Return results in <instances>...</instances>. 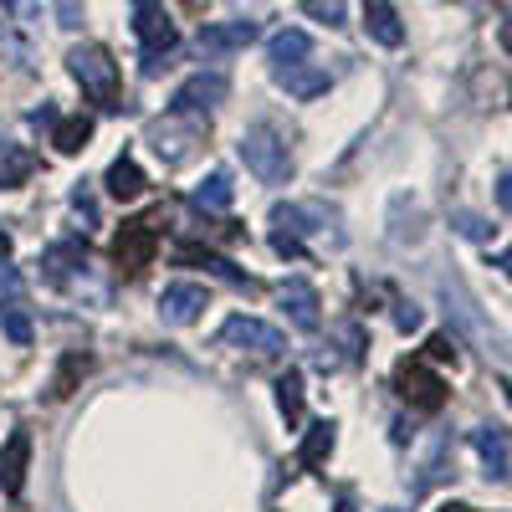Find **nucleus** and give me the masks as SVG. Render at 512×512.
Instances as JSON below:
<instances>
[{"mask_svg":"<svg viewBox=\"0 0 512 512\" xmlns=\"http://www.w3.org/2000/svg\"><path fill=\"white\" fill-rule=\"evenodd\" d=\"M384 512H400V507H384Z\"/></svg>","mask_w":512,"mask_h":512,"instance_id":"37","label":"nucleus"},{"mask_svg":"<svg viewBox=\"0 0 512 512\" xmlns=\"http://www.w3.org/2000/svg\"><path fill=\"white\" fill-rule=\"evenodd\" d=\"M6 256H11V231L0 226V262H6Z\"/></svg>","mask_w":512,"mask_h":512,"instance_id":"32","label":"nucleus"},{"mask_svg":"<svg viewBox=\"0 0 512 512\" xmlns=\"http://www.w3.org/2000/svg\"><path fill=\"white\" fill-rule=\"evenodd\" d=\"M221 98H226V77H221V72H195V77L185 82V88L175 93L169 113H175V118H205Z\"/></svg>","mask_w":512,"mask_h":512,"instance_id":"7","label":"nucleus"},{"mask_svg":"<svg viewBox=\"0 0 512 512\" xmlns=\"http://www.w3.org/2000/svg\"><path fill=\"white\" fill-rule=\"evenodd\" d=\"M502 41H507V47H512V26H502Z\"/></svg>","mask_w":512,"mask_h":512,"instance_id":"36","label":"nucleus"},{"mask_svg":"<svg viewBox=\"0 0 512 512\" xmlns=\"http://www.w3.org/2000/svg\"><path fill=\"white\" fill-rule=\"evenodd\" d=\"M67 72L82 82V93H88L98 108H123L118 103V62H113V52L108 47H72L67 52Z\"/></svg>","mask_w":512,"mask_h":512,"instance_id":"1","label":"nucleus"},{"mask_svg":"<svg viewBox=\"0 0 512 512\" xmlns=\"http://www.w3.org/2000/svg\"><path fill=\"white\" fill-rule=\"evenodd\" d=\"M277 410H282V420H287V425L303 420V369L277 374Z\"/></svg>","mask_w":512,"mask_h":512,"instance_id":"21","label":"nucleus"},{"mask_svg":"<svg viewBox=\"0 0 512 512\" xmlns=\"http://www.w3.org/2000/svg\"><path fill=\"white\" fill-rule=\"evenodd\" d=\"M364 26H369V36L379 41V47H400L405 41L400 11L390 6V0H364Z\"/></svg>","mask_w":512,"mask_h":512,"instance_id":"15","label":"nucleus"},{"mask_svg":"<svg viewBox=\"0 0 512 512\" xmlns=\"http://www.w3.org/2000/svg\"><path fill=\"white\" fill-rule=\"evenodd\" d=\"M472 446H477V456L487 461V477H492V482H502V477L512 472V456H507V436L497 431V425H477V431H472Z\"/></svg>","mask_w":512,"mask_h":512,"instance_id":"14","label":"nucleus"},{"mask_svg":"<svg viewBox=\"0 0 512 512\" xmlns=\"http://www.w3.org/2000/svg\"><path fill=\"white\" fill-rule=\"evenodd\" d=\"M221 338H226V344H236V349H246V354H256V359H277V354H287L282 328H272V323H262V318H246V313L226 318Z\"/></svg>","mask_w":512,"mask_h":512,"instance_id":"6","label":"nucleus"},{"mask_svg":"<svg viewBox=\"0 0 512 512\" xmlns=\"http://www.w3.org/2000/svg\"><path fill=\"white\" fill-rule=\"evenodd\" d=\"M88 139H93V118L88 113H72V118H57L52 123L57 154H82V149H88Z\"/></svg>","mask_w":512,"mask_h":512,"instance_id":"19","label":"nucleus"},{"mask_svg":"<svg viewBox=\"0 0 512 512\" xmlns=\"http://www.w3.org/2000/svg\"><path fill=\"white\" fill-rule=\"evenodd\" d=\"M6 6H11V0H6Z\"/></svg>","mask_w":512,"mask_h":512,"instance_id":"38","label":"nucleus"},{"mask_svg":"<svg viewBox=\"0 0 512 512\" xmlns=\"http://www.w3.org/2000/svg\"><path fill=\"white\" fill-rule=\"evenodd\" d=\"M308 52H313V36H308V31H297V26H287V31H277V36L267 41L272 67H297Z\"/></svg>","mask_w":512,"mask_h":512,"instance_id":"18","label":"nucleus"},{"mask_svg":"<svg viewBox=\"0 0 512 512\" xmlns=\"http://www.w3.org/2000/svg\"><path fill=\"white\" fill-rule=\"evenodd\" d=\"M492 267H502V272H507V277H512V246H507V251H502V256H492Z\"/></svg>","mask_w":512,"mask_h":512,"instance_id":"31","label":"nucleus"},{"mask_svg":"<svg viewBox=\"0 0 512 512\" xmlns=\"http://www.w3.org/2000/svg\"><path fill=\"white\" fill-rule=\"evenodd\" d=\"M497 205H502V210H512V175H502V180H497Z\"/></svg>","mask_w":512,"mask_h":512,"instance_id":"30","label":"nucleus"},{"mask_svg":"<svg viewBox=\"0 0 512 512\" xmlns=\"http://www.w3.org/2000/svg\"><path fill=\"white\" fill-rule=\"evenodd\" d=\"M26 466H31V431H11V441L0 446V492L6 497L26 492Z\"/></svg>","mask_w":512,"mask_h":512,"instance_id":"10","label":"nucleus"},{"mask_svg":"<svg viewBox=\"0 0 512 512\" xmlns=\"http://www.w3.org/2000/svg\"><path fill=\"white\" fill-rule=\"evenodd\" d=\"M128 6H134V36L144 47V72H159V62L180 47V31L169 21L164 0H128Z\"/></svg>","mask_w":512,"mask_h":512,"instance_id":"3","label":"nucleus"},{"mask_svg":"<svg viewBox=\"0 0 512 512\" xmlns=\"http://www.w3.org/2000/svg\"><path fill=\"white\" fill-rule=\"evenodd\" d=\"M205 303H210V292H205L200 282H169V287L159 292V318H164L169 328H190V323L205 313Z\"/></svg>","mask_w":512,"mask_h":512,"instance_id":"8","label":"nucleus"},{"mask_svg":"<svg viewBox=\"0 0 512 512\" xmlns=\"http://www.w3.org/2000/svg\"><path fill=\"white\" fill-rule=\"evenodd\" d=\"M456 231L472 236V241H487V236H492V226H487L482 216H472V210H461V216H456Z\"/></svg>","mask_w":512,"mask_h":512,"instance_id":"27","label":"nucleus"},{"mask_svg":"<svg viewBox=\"0 0 512 512\" xmlns=\"http://www.w3.org/2000/svg\"><path fill=\"white\" fill-rule=\"evenodd\" d=\"M241 159H246V169L262 185H287V175H292V154H287V139L277 134L272 123H256V128H246L241 134Z\"/></svg>","mask_w":512,"mask_h":512,"instance_id":"2","label":"nucleus"},{"mask_svg":"<svg viewBox=\"0 0 512 512\" xmlns=\"http://www.w3.org/2000/svg\"><path fill=\"white\" fill-rule=\"evenodd\" d=\"M31 175H36V154H31V149L11 144L6 154H0V190H16V185H26Z\"/></svg>","mask_w":512,"mask_h":512,"instance_id":"20","label":"nucleus"},{"mask_svg":"<svg viewBox=\"0 0 512 512\" xmlns=\"http://www.w3.org/2000/svg\"><path fill=\"white\" fill-rule=\"evenodd\" d=\"M277 303H282V313H287V318H292L297 328H303V333H313V328L323 323V313H318L323 303H318V292H313V287H308L303 277L282 282V287H277Z\"/></svg>","mask_w":512,"mask_h":512,"instance_id":"11","label":"nucleus"},{"mask_svg":"<svg viewBox=\"0 0 512 512\" xmlns=\"http://www.w3.org/2000/svg\"><path fill=\"white\" fill-rule=\"evenodd\" d=\"M395 390H400V400H410L425 415L446 405V379L431 374V364H425V359H400L395 364Z\"/></svg>","mask_w":512,"mask_h":512,"instance_id":"5","label":"nucleus"},{"mask_svg":"<svg viewBox=\"0 0 512 512\" xmlns=\"http://www.w3.org/2000/svg\"><path fill=\"white\" fill-rule=\"evenodd\" d=\"M436 512H472V507H466V502H446V507H436Z\"/></svg>","mask_w":512,"mask_h":512,"instance_id":"33","label":"nucleus"},{"mask_svg":"<svg viewBox=\"0 0 512 512\" xmlns=\"http://www.w3.org/2000/svg\"><path fill=\"white\" fill-rule=\"evenodd\" d=\"M16 297H21V277H16V267H6V262H0V308H6V303H16Z\"/></svg>","mask_w":512,"mask_h":512,"instance_id":"28","label":"nucleus"},{"mask_svg":"<svg viewBox=\"0 0 512 512\" xmlns=\"http://www.w3.org/2000/svg\"><path fill=\"white\" fill-rule=\"evenodd\" d=\"M502 395H507V405H512V379H502Z\"/></svg>","mask_w":512,"mask_h":512,"instance_id":"35","label":"nucleus"},{"mask_svg":"<svg viewBox=\"0 0 512 512\" xmlns=\"http://www.w3.org/2000/svg\"><path fill=\"white\" fill-rule=\"evenodd\" d=\"M277 82H282V93L297 98V103H313L333 88V72L323 67H308V62H297V67H277Z\"/></svg>","mask_w":512,"mask_h":512,"instance_id":"13","label":"nucleus"},{"mask_svg":"<svg viewBox=\"0 0 512 512\" xmlns=\"http://www.w3.org/2000/svg\"><path fill=\"white\" fill-rule=\"evenodd\" d=\"M328 456H333V420H313L303 446H297V466H303V472H318Z\"/></svg>","mask_w":512,"mask_h":512,"instance_id":"17","label":"nucleus"},{"mask_svg":"<svg viewBox=\"0 0 512 512\" xmlns=\"http://www.w3.org/2000/svg\"><path fill=\"white\" fill-rule=\"evenodd\" d=\"M103 185H108L113 200H139V195L149 190V175H144V169L128 159V154H118V159L108 164V180H103Z\"/></svg>","mask_w":512,"mask_h":512,"instance_id":"16","label":"nucleus"},{"mask_svg":"<svg viewBox=\"0 0 512 512\" xmlns=\"http://www.w3.org/2000/svg\"><path fill=\"white\" fill-rule=\"evenodd\" d=\"M303 11L313 21H328V26H344V0H303Z\"/></svg>","mask_w":512,"mask_h":512,"instance_id":"25","label":"nucleus"},{"mask_svg":"<svg viewBox=\"0 0 512 512\" xmlns=\"http://www.w3.org/2000/svg\"><path fill=\"white\" fill-rule=\"evenodd\" d=\"M0 323H6V333H11V344H16V349L31 344V318L21 313V303H6V308H0Z\"/></svg>","mask_w":512,"mask_h":512,"instance_id":"24","label":"nucleus"},{"mask_svg":"<svg viewBox=\"0 0 512 512\" xmlns=\"http://www.w3.org/2000/svg\"><path fill=\"white\" fill-rule=\"evenodd\" d=\"M93 369V359L88 354H82V349H72L67 359H62V369H57V379H52V400H67L72 390H77V384H82V374H88Z\"/></svg>","mask_w":512,"mask_h":512,"instance_id":"22","label":"nucleus"},{"mask_svg":"<svg viewBox=\"0 0 512 512\" xmlns=\"http://www.w3.org/2000/svg\"><path fill=\"white\" fill-rule=\"evenodd\" d=\"M154 251H159V216H134V221L118 226V236H113V262H118V272L139 277V272L154 262Z\"/></svg>","mask_w":512,"mask_h":512,"instance_id":"4","label":"nucleus"},{"mask_svg":"<svg viewBox=\"0 0 512 512\" xmlns=\"http://www.w3.org/2000/svg\"><path fill=\"white\" fill-rule=\"evenodd\" d=\"M395 323H400L405 333H410V328H420V308H415V303H400V313H395Z\"/></svg>","mask_w":512,"mask_h":512,"instance_id":"29","label":"nucleus"},{"mask_svg":"<svg viewBox=\"0 0 512 512\" xmlns=\"http://www.w3.org/2000/svg\"><path fill=\"white\" fill-rule=\"evenodd\" d=\"M175 262L180 267H205V272H216V277H226L231 287H256V277H246L231 256H221V251H210V246H175Z\"/></svg>","mask_w":512,"mask_h":512,"instance_id":"12","label":"nucleus"},{"mask_svg":"<svg viewBox=\"0 0 512 512\" xmlns=\"http://www.w3.org/2000/svg\"><path fill=\"white\" fill-rule=\"evenodd\" d=\"M190 200H195V210H226V205L236 200V190H231V175H210V180H205V185H200Z\"/></svg>","mask_w":512,"mask_h":512,"instance_id":"23","label":"nucleus"},{"mask_svg":"<svg viewBox=\"0 0 512 512\" xmlns=\"http://www.w3.org/2000/svg\"><path fill=\"white\" fill-rule=\"evenodd\" d=\"M251 41H256V21H210L195 36V52L200 57H231V52H246Z\"/></svg>","mask_w":512,"mask_h":512,"instance_id":"9","label":"nucleus"},{"mask_svg":"<svg viewBox=\"0 0 512 512\" xmlns=\"http://www.w3.org/2000/svg\"><path fill=\"white\" fill-rule=\"evenodd\" d=\"M425 359H431V364H456V338L451 333H436L431 344H425Z\"/></svg>","mask_w":512,"mask_h":512,"instance_id":"26","label":"nucleus"},{"mask_svg":"<svg viewBox=\"0 0 512 512\" xmlns=\"http://www.w3.org/2000/svg\"><path fill=\"white\" fill-rule=\"evenodd\" d=\"M333 512H354V502H349V497H338V507H333Z\"/></svg>","mask_w":512,"mask_h":512,"instance_id":"34","label":"nucleus"}]
</instances>
